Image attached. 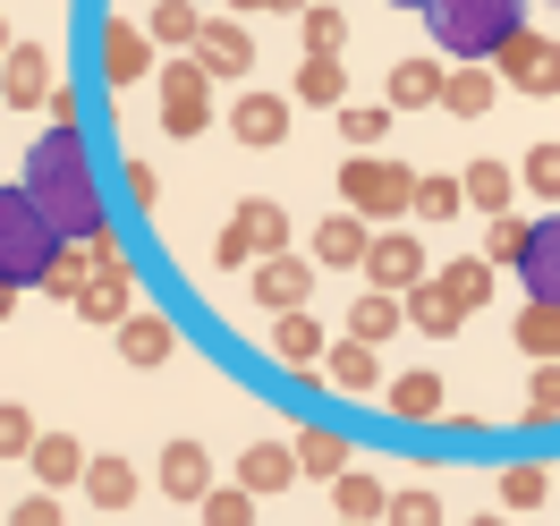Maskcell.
<instances>
[{
    "mask_svg": "<svg viewBox=\"0 0 560 526\" xmlns=\"http://www.w3.org/2000/svg\"><path fill=\"white\" fill-rule=\"evenodd\" d=\"M458 178H467V204L510 212V162H476V171H458Z\"/></svg>",
    "mask_w": 560,
    "mask_h": 526,
    "instance_id": "obj_39",
    "label": "cell"
},
{
    "mask_svg": "<svg viewBox=\"0 0 560 526\" xmlns=\"http://www.w3.org/2000/svg\"><path fill=\"white\" fill-rule=\"evenodd\" d=\"M26 196L43 204V221L60 230V238H110V212H103V187H94V171H85V137L77 128H51V137H35V153H26Z\"/></svg>",
    "mask_w": 560,
    "mask_h": 526,
    "instance_id": "obj_1",
    "label": "cell"
},
{
    "mask_svg": "<svg viewBox=\"0 0 560 526\" xmlns=\"http://www.w3.org/2000/svg\"><path fill=\"white\" fill-rule=\"evenodd\" d=\"M9 526H60V501L35 492V501H18V510H9Z\"/></svg>",
    "mask_w": 560,
    "mask_h": 526,
    "instance_id": "obj_47",
    "label": "cell"
},
{
    "mask_svg": "<svg viewBox=\"0 0 560 526\" xmlns=\"http://www.w3.org/2000/svg\"><path fill=\"white\" fill-rule=\"evenodd\" d=\"M458 315H467V306H458V297H451L442 281H433V272H424V281L408 289V323H417V331H433V340H451V331H458Z\"/></svg>",
    "mask_w": 560,
    "mask_h": 526,
    "instance_id": "obj_24",
    "label": "cell"
},
{
    "mask_svg": "<svg viewBox=\"0 0 560 526\" xmlns=\"http://www.w3.org/2000/svg\"><path fill=\"white\" fill-rule=\"evenodd\" d=\"M230 137H238V144H280V137H289V94H255V85H238Z\"/></svg>",
    "mask_w": 560,
    "mask_h": 526,
    "instance_id": "obj_12",
    "label": "cell"
},
{
    "mask_svg": "<svg viewBox=\"0 0 560 526\" xmlns=\"http://www.w3.org/2000/svg\"><path fill=\"white\" fill-rule=\"evenodd\" d=\"M442 60H399V69H390V110H433L442 103Z\"/></svg>",
    "mask_w": 560,
    "mask_h": 526,
    "instance_id": "obj_23",
    "label": "cell"
},
{
    "mask_svg": "<svg viewBox=\"0 0 560 526\" xmlns=\"http://www.w3.org/2000/svg\"><path fill=\"white\" fill-rule=\"evenodd\" d=\"M340 137H349L357 153H374V144L390 137V110H340Z\"/></svg>",
    "mask_w": 560,
    "mask_h": 526,
    "instance_id": "obj_43",
    "label": "cell"
},
{
    "mask_svg": "<svg viewBox=\"0 0 560 526\" xmlns=\"http://www.w3.org/2000/svg\"><path fill=\"white\" fill-rule=\"evenodd\" d=\"M196 510H205V526H255V492L246 484H212Z\"/></svg>",
    "mask_w": 560,
    "mask_h": 526,
    "instance_id": "obj_36",
    "label": "cell"
},
{
    "mask_svg": "<svg viewBox=\"0 0 560 526\" xmlns=\"http://www.w3.org/2000/svg\"><path fill=\"white\" fill-rule=\"evenodd\" d=\"M171 349H178V331L162 315H128L119 323V356H128V365H162Z\"/></svg>",
    "mask_w": 560,
    "mask_h": 526,
    "instance_id": "obj_27",
    "label": "cell"
},
{
    "mask_svg": "<svg viewBox=\"0 0 560 526\" xmlns=\"http://www.w3.org/2000/svg\"><path fill=\"white\" fill-rule=\"evenodd\" d=\"M510 340H518V349L535 356V365H560V306H526Z\"/></svg>",
    "mask_w": 560,
    "mask_h": 526,
    "instance_id": "obj_33",
    "label": "cell"
},
{
    "mask_svg": "<svg viewBox=\"0 0 560 526\" xmlns=\"http://www.w3.org/2000/svg\"><path fill=\"white\" fill-rule=\"evenodd\" d=\"M518 178L535 187V196H552V204H560V144H535V153L518 162Z\"/></svg>",
    "mask_w": 560,
    "mask_h": 526,
    "instance_id": "obj_42",
    "label": "cell"
},
{
    "mask_svg": "<svg viewBox=\"0 0 560 526\" xmlns=\"http://www.w3.org/2000/svg\"><path fill=\"white\" fill-rule=\"evenodd\" d=\"M331 501H340V518H349V526H374L390 510L383 476H365V467H340V476H331Z\"/></svg>",
    "mask_w": 560,
    "mask_h": 526,
    "instance_id": "obj_21",
    "label": "cell"
},
{
    "mask_svg": "<svg viewBox=\"0 0 560 526\" xmlns=\"http://www.w3.org/2000/svg\"><path fill=\"white\" fill-rule=\"evenodd\" d=\"M255 306H272V315H289V306H306V289H315V272L298 264V255H255Z\"/></svg>",
    "mask_w": 560,
    "mask_h": 526,
    "instance_id": "obj_11",
    "label": "cell"
},
{
    "mask_svg": "<svg viewBox=\"0 0 560 526\" xmlns=\"http://www.w3.org/2000/svg\"><path fill=\"white\" fill-rule=\"evenodd\" d=\"M77 315L85 323H128L137 315V272H128V264H103V272L85 281V297H77Z\"/></svg>",
    "mask_w": 560,
    "mask_h": 526,
    "instance_id": "obj_14",
    "label": "cell"
},
{
    "mask_svg": "<svg viewBox=\"0 0 560 526\" xmlns=\"http://www.w3.org/2000/svg\"><path fill=\"white\" fill-rule=\"evenodd\" d=\"M255 9H289V0H230V17H255Z\"/></svg>",
    "mask_w": 560,
    "mask_h": 526,
    "instance_id": "obj_49",
    "label": "cell"
},
{
    "mask_svg": "<svg viewBox=\"0 0 560 526\" xmlns=\"http://www.w3.org/2000/svg\"><path fill=\"white\" fill-rule=\"evenodd\" d=\"M153 484L171 492V501H205L212 492V458H205V442H162V476Z\"/></svg>",
    "mask_w": 560,
    "mask_h": 526,
    "instance_id": "obj_16",
    "label": "cell"
},
{
    "mask_svg": "<svg viewBox=\"0 0 560 526\" xmlns=\"http://www.w3.org/2000/svg\"><path fill=\"white\" fill-rule=\"evenodd\" d=\"M340 9H323V0H306V51H340Z\"/></svg>",
    "mask_w": 560,
    "mask_h": 526,
    "instance_id": "obj_44",
    "label": "cell"
},
{
    "mask_svg": "<svg viewBox=\"0 0 560 526\" xmlns=\"http://www.w3.org/2000/svg\"><path fill=\"white\" fill-rule=\"evenodd\" d=\"M510 272L526 281V306H560V212L552 221H526V255Z\"/></svg>",
    "mask_w": 560,
    "mask_h": 526,
    "instance_id": "obj_7",
    "label": "cell"
},
{
    "mask_svg": "<svg viewBox=\"0 0 560 526\" xmlns=\"http://www.w3.org/2000/svg\"><path fill=\"white\" fill-rule=\"evenodd\" d=\"M35 451V417L26 408H0V458H26Z\"/></svg>",
    "mask_w": 560,
    "mask_h": 526,
    "instance_id": "obj_45",
    "label": "cell"
},
{
    "mask_svg": "<svg viewBox=\"0 0 560 526\" xmlns=\"http://www.w3.org/2000/svg\"><path fill=\"white\" fill-rule=\"evenodd\" d=\"M137 77H153V35L128 17H103V85H137Z\"/></svg>",
    "mask_w": 560,
    "mask_h": 526,
    "instance_id": "obj_9",
    "label": "cell"
},
{
    "mask_svg": "<svg viewBox=\"0 0 560 526\" xmlns=\"http://www.w3.org/2000/svg\"><path fill=\"white\" fill-rule=\"evenodd\" d=\"M526 417H560V365H535V383H526Z\"/></svg>",
    "mask_w": 560,
    "mask_h": 526,
    "instance_id": "obj_46",
    "label": "cell"
},
{
    "mask_svg": "<svg viewBox=\"0 0 560 526\" xmlns=\"http://www.w3.org/2000/svg\"><path fill=\"white\" fill-rule=\"evenodd\" d=\"M212 255H221V272H238V264H255V246H246L238 230H221V246H212Z\"/></svg>",
    "mask_w": 560,
    "mask_h": 526,
    "instance_id": "obj_48",
    "label": "cell"
},
{
    "mask_svg": "<svg viewBox=\"0 0 560 526\" xmlns=\"http://www.w3.org/2000/svg\"><path fill=\"white\" fill-rule=\"evenodd\" d=\"M390 417H451V399H442V374H399L390 383Z\"/></svg>",
    "mask_w": 560,
    "mask_h": 526,
    "instance_id": "obj_32",
    "label": "cell"
},
{
    "mask_svg": "<svg viewBox=\"0 0 560 526\" xmlns=\"http://www.w3.org/2000/svg\"><path fill=\"white\" fill-rule=\"evenodd\" d=\"M289 451H298V476H340V467H349V442H340V433H323V424H306Z\"/></svg>",
    "mask_w": 560,
    "mask_h": 526,
    "instance_id": "obj_34",
    "label": "cell"
},
{
    "mask_svg": "<svg viewBox=\"0 0 560 526\" xmlns=\"http://www.w3.org/2000/svg\"><path fill=\"white\" fill-rule=\"evenodd\" d=\"M43 94H51V51H43V43H9V60H0V103L35 110Z\"/></svg>",
    "mask_w": 560,
    "mask_h": 526,
    "instance_id": "obj_10",
    "label": "cell"
},
{
    "mask_svg": "<svg viewBox=\"0 0 560 526\" xmlns=\"http://www.w3.org/2000/svg\"><path fill=\"white\" fill-rule=\"evenodd\" d=\"M544 492H552V467H501V501H510V510H544Z\"/></svg>",
    "mask_w": 560,
    "mask_h": 526,
    "instance_id": "obj_37",
    "label": "cell"
},
{
    "mask_svg": "<svg viewBox=\"0 0 560 526\" xmlns=\"http://www.w3.org/2000/svg\"><path fill=\"white\" fill-rule=\"evenodd\" d=\"M9 43H18V35H9V17H0V60H9Z\"/></svg>",
    "mask_w": 560,
    "mask_h": 526,
    "instance_id": "obj_50",
    "label": "cell"
},
{
    "mask_svg": "<svg viewBox=\"0 0 560 526\" xmlns=\"http://www.w3.org/2000/svg\"><path fill=\"white\" fill-rule=\"evenodd\" d=\"M323 374H331L340 390H374V383H383V349H365V340H331Z\"/></svg>",
    "mask_w": 560,
    "mask_h": 526,
    "instance_id": "obj_26",
    "label": "cell"
},
{
    "mask_svg": "<svg viewBox=\"0 0 560 526\" xmlns=\"http://www.w3.org/2000/svg\"><path fill=\"white\" fill-rule=\"evenodd\" d=\"M60 246H69V238L43 221V204L26 196V178L0 187V289H43V272H51Z\"/></svg>",
    "mask_w": 560,
    "mask_h": 526,
    "instance_id": "obj_3",
    "label": "cell"
},
{
    "mask_svg": "<svg viewBox=\"0 0 560 526\" xmlns=\"http://www.w3.org/2000/svg\"><path fill=\"white\" fill-rule=\"evenodd\" d=\"M365 255H374L365 212H331V221H315V264H357V272H365Z\"/></svg>",
    "mask_w": 560,
    "mask_h": 526,
    "instance_id": "obj_17",
    "label": "cell"
},
{
    "mask_svg": "<svg viewBox=\"0 0 560 526\" xmlns=\"http://www.w3.org/2000/svg\"><path fill=\"white\" fill-rule=\"evenodd\" d=\"M467 526H510V518H467Z\"/></svg>",
    "mask_w": 560,
    "mask_h": 526,
    "instance_id": "obj_51",
    "label": "cell"
},
{
    "mask_svg": "<svg viewBox=\"0 0 560 526\" xmlns=\"http://www.w3.org/2000/svg\"><path fill=\"white\" fill-rule=\"evenodd\" d=\"M526 255V221L518 212H492V238H485V264H518Z\"/></svg>",
    "mask_w": 560,
    "mask_h": 526,
    "instance_id": "obj_40",
    "label": "cell"
},
{
    "mask_svg": "<svg viewBox=\"0 0 560 526\" xmlns=\"http://www.w3.org/2000/svg\"><path fill=\"white\" fill-rule=\"evenodd\" d=\"M442 289H451L458 306L476 315V306H485V297H492V264H485V255H467V264H451V272H442Z\"/></svg>",
    "mask_w": 560,
    "mask_h": 526,
    "instance_id": "obj_38",
    "label": "cell"
},
{
    "mask_svg": "<svg viewBox=\"0 0 560 526\" xmlns=\"http://www.w3.org/2000/svg\"><path fill=\"white\" fill-rule=\"evenodd\" d=\"M340 196L365 221H399V212H417V171L390 162V153H349L340 162Z\"/></svg>",
    "mask_w": 560,
    "mask_h": 526,
    "instance_id": "obj_4",
    "label": "cell"
},
{
    "mask_svg": "<svg viewBox=\"0 0 560 526\" xmlns=\"http://www.w3.org/2000/svg\"><path fill=\"white\" fill-rule=\"evenodd\" d=\"M365 272H374V289L408 297V289L424 281V246L408 238V230H374V255H365Z\"/></svg>",
    "mask_w": 560,
    "mask_h": 526,
    "instance_id": "obj_8",
    "label": "cell"
},
{
    "mask_svg": "<svg viewBox=\"0 0 560 526\" xmlns=\"http://www.w3.org/2000/svg\"><path fill=\"white\" fill-rule=\"evenodd\" d=\"M196 60H205L212 77H246V69H255V43H246L238 17H205V35H196Z\"/></svg>",
    "mask_w": 560,
    "mask_h": 526,
    "instance_id": "obj_15",
    "label": "cell"
},
{
    "mask_svg": "<svg viewBox=\"0 0 560 526\" xmlns=\"http://www.w3.org/2000/svg\"><path fill=\"white\" fill-rule=\"evenodd\" d=\"M408 9H424V0H408Z\"/></svg>",
    "mask_w": 560,
    "mask_h": 526,
    "instance_id": "obj_53",
    "label": "cell"
},
{
    "mask_svg": "<svg viewBox=\"0 0 560 526\" xmlns=\"http://www.w3.org/2000/svg\"><path fill=\"white\" fill-rule=\"evenodd\" d=\"M230 230H238V238L255 246V255H289V212H280V204H264V196L230 212Z\"/></svg>",
    "mask_w": 560,
    "mask_h": 526,
    "instance_id": "obj_25",
    "label": "cell"
},
{
    "mask_svg": "<svg viewBox=\"0 0 560 526\" xmlns=\"http://www.w3.org/2000/svg\"><path fill=\"white\" fill-rule=\"evenodd\" d=\"M340 94H349V69H340V51H306V60H298V103H306V110H331Z\"/></svg>",
    "mask_w": 560,
    "mask_h": 526,
    "instance_id": "obj_22",
    "label": "cell"
},
{
    "mask_svg": "<svg viewBox=\"0 0 560 526\" xmlns=\"http://www.w3.org/2000/svg\"><path fill=\"white\" fill-rule=\"evenodd\" d=\"M205 119H212V69L205 60H171L162 69V128L171 137H205Z\"/></svg>",
    "mask_w": 560,
    "mask_h": 526,
    "instance_id": "obj_5",
    "label": "cell"
},
{
    "mask_svg": "<svg viewBox=\"0 0 560 526\" xmlns=\"http://www.w3.org/2000/svg\"><path fill=\"white\" fill-rule=\"evenodd\" d=\"M399 315H408V306H399L390 289H365V297H357V315H349V340H365V349H383L390 331H399Z\"/></svg>",
    "mask_w": 560,
    "mask_h": 526,
    "instance_id": "obj_30",
    "label": "cell"
},
{
    "mask_svg": "<svg viewBox=\"0 0 560 526\" xmlns=\"http://www.w3.org/2000/svg\"><path fill=\"white\" fill-rule=\"evenodd\" d=\"M144 35L162 43V51H196V35H205V17H196L187 0H153V17H144Z\"/></svg>",
    "mask_w": 560,
    "mask_h": 526,
    "instance_id": "obj_31",
    "label": "cell"
},
{
    "mask_svg": "<svg viewBox=\"0 0 560 526\" xmlns=\"http://www.w3.org/2000/svg\"><path fill=\"white\" fill-rule=\"evenodd\" d=\"M238 484L264 501V492H289L298 484V451L289 442H255V451H238Z\"/></svg>",
    "mask_w": 560,
    "mask_h": 526,
    "instance_id": "obj_18",
    "label": "cell"
},
{
    "mask_svg": "<svg viewBox=\"0 0 560 526\" xmlns=\"http://www.w3.org/2000/svg\"><path fill=\"white\" fill-rule=\"evenodd\" d=\"M340 526H349V518H340Z\"/></svg>",
    "mask_w": 560,
    "mask_h": 526,
    "instance_id": "obj_54",
    "label": "cell"
},
{
    "mask_svg": "<svg viewBox=\"0 0 560 526\" xmlns=\"http://www.w3.org/2000/svg\"><path fill=\"white\" fill-rule=\"evenodd\" d=\"M492 94H501V69H476V60H458V69L442 77V110H451V119H485Z\"/></svg>",
    "mask_w": 560,
    "mask_h": 526,
    "instance_id": "obj_19",
    "label": "cell"
},
{
    "mask_svg": "<svg viewBox=\"0 0 560 526\" xmlns=\"http://www.w3.org/2000/svg\"><path fill=\"white\" fill-rule=\"evenodd\" d=\"M451 212H467V178H417V221H451Z\"/></svg>",
    "mask_w": 560,
    "mask_h": 526,
    "instance_id": "obj_35",
    "label": "cell"
},
{
    "mask_svg": "<svg viewBox=\"0 0 560 526\" xmlns=\"http://www.w3.org/2000/svg\"><path fill=\"white\" fill-rule=\"evenodd\" d=\"M424 26L442 43V60H492L526 26V0H424Z\"/></svg>",
    "mask_w": 560,
    "mask_h": 526,
    "instance_id": "obj_2",
    "label": "cell"
},
{
    "mask_svg": "<svg viewBox=\"0 0 560 526\" xmlns=\"http://www.w3.org/2000/svg\"><path fill=\"white\" fill-rule=\"evenodd\" d=\"M94 272H103V264H94V255H85V246L69 238V246H60V255H51V272H43V297H60V306H77Z\"/></svg>",
    "mask_w": 560,
    "mask_h": 526,
    "instance_id": "obj_28",
    "label": "cell"
},
{
    "mask_svg": "<svg viewBox=\"0 0 560 526\" xmlns=\"http://www.w3.org/2000/svg\"><path fill=\"white\" fill-rule=\"evenodd\" d=\"M383 526H442V501H433V492H390Z\"/></svg>",
    "mask_w": 560,
    "mask_h": 526,
    "instance_id": "obj_41",
    "label": "cell"
},
{
    "mask_svg": "<svg viewBox=\"0 0 560 526\" xmlns=\"http://www.w3.org/2000/svg\"><path fill=\"white\" fill-rule=\"evenodd\" d=\"M492 69L510 77L518 94H560V43H552V35H535V26H518V35L492 51Z\"/></svg>",
    "mask_w": 560,
    "mask_h": 526,
    "instance_id": "obj_6",
    "label": "cell"
},
{
    "mask_svg": "<svg viewBox=\"0 0 560 526\" xmlns=\"http://www.w3.org/2000/svg\"><path fill=\"white\" fill-rule=\"evenodd\" d=\"M9 297H18V289H0V315H9Z\"/></svg>",
    "mask_w": 560,
    "mask_h": 526,
    "instance_id": "obj_52",
    "label": "cell"
},
{
    "mask_svg": "<svg viewBox=\"0 0 560 526\" xmlns=\"http://www.w3.org/2000/svg\"><path fill=\"white\" fill-rule=\"evenodd\" d=\"M272 356L298 365V374H315L323 356H331V340H323V323L306 315V306H289V315H272Z\"/></svg>",
    "mask_w": 560,
    "mask_h": 526,
    "instance_id": "obj_13",
    "label": "cell"
},
{
    "mask_svg": "<svg viewBox=\"0 0 560 526\" xmlns=\"http://www.w3.org/2000/svg\"><path fill=\"white\" fill-rule=\"evenodd\" d=\"M35 484L60 492V484H85V451H77V433H35Z\"/></svg>",
    "mask_w": 560,
    "mask_h": 526,
    "instance_id": "obj_20",
    "label": "cell"
},
{
    "mask_svg": "<svg viewBox=\"0 0 560 526\" xmlns=\"http://www.w3.org/2000/svg\"><path fill=\"white\" fill-rule=\"evenodd\" d=\"M85 492H94V510H128V501H137V467H128V458H85Z\"/></svg>",
    "mask_w": 560,
    "mask_h": 526,
    "instance_id": "obj_29",
    "label": "cell"
}]
</instances>
